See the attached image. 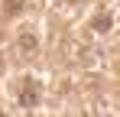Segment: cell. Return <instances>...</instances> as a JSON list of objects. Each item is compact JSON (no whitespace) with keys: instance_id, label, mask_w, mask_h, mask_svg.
I'll list each match as a JSON object with an SVG mask.
<instances>
[{"instance_id":"obj_4","label":"cell","mask_w":120,"mask_h":117,"mask_svg":"<svg viewBox=\"0 0 120 117\" xmlns=\"http://www.w3.org/2000/svg\"><path fill=\"white\" fill-rule=\"evenodd\" d=\"M20 49L23 52H33V49H36V36H33V33H23L20 36Z\"/></svg>"},{"instance_id":"obj_3","label":"cell","mask_w":120,"mask_h":117,"mask_svg":"<svg viewBox=\"0 0 120 117\" xmlns=\"http://www.w3.org/2000/svg\"><path fill=\"white\" fill-rule=\"evenodd\" d=\"M23 7H26V0H3V13H7V16L23 13Z\"/></svg>"},{"instance_id":"obj_1","label":"cell","mask_w":120,"mask_h":117,"mask_svg":"<svg viewBox=\"0 0 120 117\" xmlns=\"http://www.w3.org/2000/svg\"><path fill=\"white\" fill-rule=\"evenodd\" d=\"M20 104L23 107H36V104H39V88H36L33 78H26L20 85Z\"/></svg>"},{"instance_id":"obj_2","label":"cell","mask_w":120,"mask_h":117,"mask_svg":"<svg viewBox=\"0 0 120 117\" xmlns=\"http://www.w3.org/2000/svg\"><path fill=\"white\" fill-rule=\"evenodd\" d=\"M110 26H114V16H110V13H98V16L91 20V29H94V33H107Z\"/></svg>"}]
</instances>
